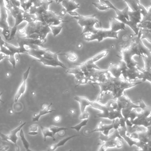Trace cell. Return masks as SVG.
I'll use <instances>...</instances> for the list:
<instances>
[{
    "label": "cell",
    "mask_w": 151,
    "mask_h": 151,
    "mask_svg": "<svg viewBox=\"0 0 151 151\" xmlns=\"http://www.w3.org/2000/svg\"><path fill=\"white\" fill-rule=\"evenodd\" d=\"M53 2V1L43 0L42 3L40 6L37 7L31 6L28 12L32 15H35V16L39 15L43 12L48 10L49 6Z\"/></svg>",
    "instance_id": "obj_10"
},
{
    "label": "cell",
    "mask_w": 151,
    "mask_h": 151,
    "mask_svg": "<svg viewBox=\"0 0 151 151\" xmlns=\"http://www.w3.org/2000/svg\"><path fill=\"white\" fill-rule=\"evenodd\" d=\"M52 105V103H51L49 105L43 107L41 110L40 111L39 113L34 115L32 118V121H33V122L39 121L42 116L49 114V113H52L53 112L56 111L55 110H52L50 108Z\"/></svg>",
    "instance_id": "obj_16"
},
{
    "label": "cell",
    "mask_w": 151,
    "mask_h": 151,
    "mask_svg": "<svg viewBox=\"0 0 151 151\" xmlns=\"http://www.w3.org/2000/svg\"><path fill=\"white\" fill-rule=\"evenodd\" d=\"M38 125L36 124L32 125L29 128V131H38Z\"/></svg>",
    "instance_id": "obj_34"
},
{
    "label": "cell",
    "mask_w": 151,
    "mask_h": 151,
    "mask_svg": "<svg viewBox=\"0 0 151 151\" xmlns=\"http://www.w3.org/2000/svg\"><path fill=\"white\" fill-rule=\"evenodd\" d=\"M139 3L145 9H148L151 5V0H138Z\"/></svg>",
    "instance_id": "obj_31"
},
{
    "label": "cell",
    "mask_w": 151,
    "mask_h": 151,
    "mask_svg": "<svg viewBox=\"0 0 151 151\" xmlns=\"http://www.w3.org/2000/svg\"><path fill=\"white\" fill-rule=\"evenodd\" d=\"M91 107L101 111L100 113L95 115V118H106L113 121L119 117V113L117 111L110 109L106 104H103L99 101H92Z\"/></svg>",
    "instance_id": "obj_6"
},
{
    "label": "cell",
    "mask_w": 151,
    "mask_h": 151,
    "mask_svg": "<svg viewBox=\"0 0 151 151\" xmlns=\"http://www.w3.org/2000/svg\"><path fill=\"white\" fill-rule=\"evenodd\" d=\"M113 121L111 124L107 125L105 124L103 121H99L97 126L96 127L94 130L89 132V133H93L94 132H101L105 135H108L110 134L111 130L113 129Z\"/></svg>",
    "instance_id": "obj_11"
},
{
    "label": "cell",
    "mask_w": 151,
    "mask_h": 151,
    "mask_svg": "<svg viewBox=\"0 0 151 151\" xmlns=\"http://www.w3.org/2000/svg\"><path fill=\"white\" fill-rule=\"evenodd\" d=\"M79 136V135H75L72 136L68 137L60 141L59 142L56 144H53L49 147V151H55L58 148L61 146H64L65 144L68 142L69 140L71 139L72 138H74V137H76Z\"/></svg>",
    "instance_id": "obj_19"
},
{
    "label": "cell",
    "mask_w": 151,
    "mask_h": 151,
    "mask_svg": "<svg viewBox=\"0 0 151 151\" xmlns=\"http://www.w3.org/2000/svg\"><path fill=\"white\" fill-rule=\"evenodd\" d=\"M38 134V131H29L28 135L31 136H35Z\"/></svg>",
    "instance_id": "obj_36"
},
{
    "label": "cell",
    "mask_w": 151,
    "mask_h": 151,
    "mask_svg": "<svg viewBox=\"0 0 151 151\" xmlns=\"http://www.w3.org/2000/svg\"><path fill=\"white\" fill-rule=\"evenodd\" d=\"M6 6V4H5V3H4V0H0V6Z\"/></svg>",
    "instance_id": "obj_39"
},
{
    "label": "cell",
    "mask_w": 151,
    "mask_h": 151,
    "mask_svg": "<svg viewBox=\"0 0 151 151\" xmlns=\"http://www.w3.org/2000/svg\"><path fill=\"white\" fill-rule=\"evenodd\" d=\"M32 95H33V96L35 95V92H34V91H33V92H32Z\"/></svg>",
    "instance_id": "obj_48"
},
{
    "label": "cell",
    "mask_w": 151,
    "mask_h": 151,
    "mask_svg": "<svg viewBox=\"0 0 151 151\" xmlns=\"http://www.w3.org/2000/svg\"><path fill=\"white\" fill-rule=\"evenodd\" d=\"M35 20L43 22L49 26L58 25L66 21L60 15L51 10H46L35 16Z\"/></svg>",
    "instance_id": "obj_5"
},
{
    "label": "cell",
    "mask_w": 151,
    "mask_h": 151,
    "mask_svg": "<svg viewBox=\"0 0 151 151\" xmlns=\"http://www.w3.org/2000/svg\"><path fill=\"white\" fill-rule=\"evenodd\" d=\"M98 1L99 2H104L106 0H98Z\"/></svg>",
    "instance_id": "obj_49"
},
{
    "label": "cell",
    "mask_w": 151,
    "mask_h": 151,
    "mask_svg": "<svg viewBox=\"0 0 151 151\" xmlns=\"http://www.w3.org/2000/svg\"><path fill=\"white\" fill-rule=\"evenodd\" d=\"M10 75V74L9 73H6V76H7V77H9Z\"/></svg>",
    "instance_id": "obj_47"
},
{
    "label": "cell",
    "mask_w": 151,
    "mask_h": 151,
    "mask_svg": "<svg viewBox=\"0 0 151 151\" xmlns=\"http://www.w3.org/2000/svg\"><path fill=\"white\" fill-rule=\"evenodd\" d=\"M19 137H20V139H21V142H22V144H23V146L24 148L27 151H31V150L29 149L30 147V144L29 142L27 141L26 138H25V137L24 133V131L22 129L19 131Z\"/></svg>",
    "instance_id": "obj_21"
},
{
    "label": "cell",
    "mask_w": 151,
    "mask_h": 151,
    "mask_svg": "<svg viewBox=\"0 0 151 151\" xmlns=\"http://www.w3.org/2000/svg\"><path fill=\"white\" fill-rule=\"evenodd\" d=\"M15 147H16V150L17 151H20V148H19V146L17 145V144H15Z\"/></svg>",
    "instance_id": "obj_41"
},
{
    "label": "cell",
    "mask_w": 151,
    "mask_h": 151,
    "mask_svg": "<svg viewBox=\"0 0 151 151\" xmlns=\"http://www.w3.org/2000/svg\"><path fill=\"white\" fill-rule=\"evenodd\" d=\"M115 17H112L109 18L110 22V29L113 32H117L120 30L124 29L125 25H122V24L116 20Z\"/></svg>",
    "instance_id": "obj_17"
},
{
    "label": "cell",
    "mask_w": 151,
    "mask_h": 151,
    "mask_svg": "<svg viewBox=\"0 0 151 151\" xmlns=\"http://www.w3.org/2000/svg\"><path fill=\"white\" fill-rule=\"evenodd\" d=\"M50 129L53 132L54 135H55L57 133H59L60 131L63 130H68V129L63 127L56 126H50L49 127Z\"/></svg>",
    "instance_id": "obj_27"
},
{
    "label": "cell",
    "mask_w": 151,
    "mask_h": 151,
    "mask_svg": "<svg viewBox=\"0 0 151 151\" xmlns=\"http://www.w3.org/2000/svg\"><path fill=\"white\" fill-rule=\"evenodd\" d=\"M132 59L137 63V66L141 68H144L145 62L143 58L141 56L137 54L133 55L132 57Z\"/></svg>",
    "instance_id": "obj_22"
},
{
    "label": "cell",
    "mask_w": 151,
    "mask_h": 151,
    "mask_svg": "<svg viewBox=\"0 0 151 151\" xmlns=\"http://www.w3.org/2000/svg\"><path fill=\"white\" fill-rule=\"evenodd\" d=\"M17 27L18 26H17L14 25L13 27L11 28L10 36L9 38L8 41L12 40H13L15 38L16 34H17Z\"/></svg>",
    "instance_id": "obj_30"
},
{
    "label": "cell",
    "mask_w": 151,
    "mask_h": 151,
    "mask_svg": "<svg viewBox=\"0 0 151 151\" xmlns=\"http://www.w3.org/2000/svg\"><path fill=\"white\" fill-rule=\"evenodd\" d=\"M74 99L80 104L81 113L85 111L86 108L88 106L91 107V102L87 98L85 97L76 96L74 97Z\"/></svg>",
    "instance_id": "obj_15"
},
{
    "label": "cell",
    "mask_w": 151,
    "mask_h": 151,
    "mask_svg": "<svg viewBox=\"0 0 151 151\" xmlns=\"http://www.w3.org/2000/svg\"><path fill=\"white\" fill-rule=\"evenodd\" d=\"M7 10L6 6H0V28L2 30L10 28L8 22Z\"/></svg>",
    "instance_id": "obj_12"
},
{
    "label": "cell",
    "mask_w": 151,
    "mask_h": 151,
    "mask_svg": "<svg viewBox=\"0 0 151 151\" xmlns=\"http://www.w3.org/2000/svg\"><path fill=\"white\" fill-rule=\"evenodd\" d=\"M26 124V122L22 123L17 127L15 129L10 131V132L8 134L5 135L0 133V136H1L2 140L4 141H5V142H11L12 143L15 144V145L17 144V142L19 139V137L17 136V133L19 132V131L23 128V127Z\"/></svg>",
    "instance_id": "obj_8"
},
{
    "label": "cell",
    "mask_w": 151,
    "mask_h": 151,
    "mask_svg": "<svg viewBox=\"0 0 151 151\" xmlns=\"http://www.w3.org/2000/svg\"><path fill=\"white\" fill-rule=\"evenodd\" d=\"M0 52H1V49H0Z\"/></svg>",
    "instance_id": "obj_50"
},
{
    "label": "cell",
    "mask_w": 151,
    "mask_h": 151,
    "mask_svg": "<svg viewBox=\"0 0 151 151\" xmlns=\"http://www.w3.org/2000/svg\"><path fill=\"white\" fill-rule=\"evenodd\" d=\"M7 9L9 11L11 16L15 19V25L18 26L23 21L30 23L35 20V15L31 14L28 12L24 10L21 7H17L9 1L6 6Z\"/></svg>",
    "instance_id": "obj_2"
},
{
    "label": "cell",
    "mask_w": 151,
    "mask_h": 151,
    "mask_svg": "<svg viewBox=\"0 0 151 151\" xmlns=\"http://www.w3.org/2000/svg\"><path fill=\"white\" fill-rule=\"evenodd\" d=\"M142 44L144 46L148 49L151 53V42L149 41L146 38H144L141 40Z\"/></svg>",
    "instance_id": "obj_29"
},
{
    "label": "cell",
    "mask_w": 151,
    "mask_h": 151,
    "mask_svg": "<svg viewBox=\"0 0 151 151\" xmlns=\"http://www.w3.org/2000/svg\"><path fill=\"white\" fill-rule=\"evenodd\" d=\"M19 33L24 34L26 37L47 42V36L51 33L50 26L38 20H33L27 23L24 27L19 30Z\"/></svg>",
    "instance_id": "obj_1"
},
{
    "label": "cell",
    "mask_w": 151,
    "mask_h": 151,
    "mask_svg": "<svg viewBox=\"0 0 151 151\" xmlns=\"http://www.w3.org/2000/svg\"><path fill=\"white\" fill-rule=\"evenodd\" d=\"M40 127L43 137H44V142H46V138L47 137H51L53 139V141H55V135L53 134V132L50 129L49 127H45L42 126H41Z\"/></svg>",
    "instance_id": "obj_20"
},
{
    "label": "cell",
    "mask_w": 151,
    "mask_h": 151,
    "mask_svg": "<svg viewBox=\"0 0 151 151\" xmlns=\"http://www.w3.org/2000/svg\"><path fill=\"white\" fill-rule=\"evenodd\" d=\"M63 55H65L67 59H69L70 61H72V62L75 61L77 59V55L73 51H70V52L63 54Z\"/></svg>",
    "instance_id": "obj_28"
},
{
    "label": "cell",
    "mask_w": 151,
    "mask_h": 151,
    "mask_svg": "<svg viewBox=\"0 0 151 151\" xmlns=\"http://www.w3.org/2000/svg\"><path fill=\"white\" fill-rule=\"evenodd\" d=\"M5 42L3 40L2 37L0 35V49H1V52L4 54L7 55L9 56L10 55L11 52L9 49L6 47L5 43Z\"/></svg>",
    "instance_id": "obj_24"
},
{
    "label": "cell",
    "mask_w": 151,
    "mask_h": 151,
    "mask_svg": "<svg viewBox=\"0 0 151 151\" xmlns=\"http://www.w3.org/2000/svg\"><path fill=\"white\" fill-rule=\"evenodd\" d=\"M9 146H4L0 149V151H5L8 150H9Z\"/></svg>",
    "instance_id": "obj_38"
},
{
    "label": "cell",
    "mask_w": 151,
    "mask_h": 151,
    "mask_svg": "<svg viewBox=\"0 0 151 151\" xmlns=\"http://www.w3.org/2000/svg\"><path fill=\"white\" fill-rule=\"evenodd\" d=\"M2 92H1V93H0V102H1V103H4L3 101L2 100H1V97L2 95Z\"/></svg>",
    "instance_id": "obj_45"
},
{
    "label": "cell",
    "mask_w": 151,
    "mask_h": 151,
    "mask_svg": "<svg viewBox=\"0 0 151 151\" xmlns=\"http://www.w3.org/2000/svg\"><path fill=\"white\" fill-rule=\"evenodd\" d=\"M17 42L18 43L19 46H32V45H37L40 47H43L45 43L42 41L37 39H32L28 37H18L17 38Z\"/></svg>",
    "instance_id": "obj_9"
},
{
    "label": "cell",
    "mask_w": 151,
    "mask_h": 151,
    "mask_svg": "<svg viewBox=\"0 0 151 151\" xmlns=\"http://www.w3.org/2000/svg\"><path fill=\"white\" fill-rule=\"evenodd\" d=\"M1 33L5 40L8 41L10 36V29H2Z\"/></svg>",
    "instance_id": "obj_32"
},
{
    "label": "cell",
    "mask_w": 151,
    "mask_h": 151,
    "mask_svg": "<svg viewBox=\"0 0 151 151\" xmlns=\"http://www.w3.org/2000/svg\"><path fill=\"white\" fill-rule=\"evenodd\" d=\"M50 27L54 37H55L59 35L63 28V26L51 25L50 26Z\"/></svg>",
    "instance_id": "obj_25"
},
{
    "label": "cell",
    "mask_w": 151,
    "mask_h": 151,
    "mask_svg": "<svg viewBox=\"0 0 151 151\" xmlns=\"http://www.w3.org/2000/svg\"><path fill=\"white\" fill-rule=\"evenodd\" d=\"M90 114L87 111L83 112L81 113L80 114V116H79V119L81 120H84L88 119L89 117Z\"/></svg>",
    "instance_id": "obj_33"
},
{
    "label": "cell",
    "mask_w": 151,
    "mask_h": 151,
    "mask_svg": "<svg viewBox=\"0 0 151 151\" xmlns=\"http://www.w3.org/2000/svg\"><path fill=\"white\" fill-rule=\"evenodd\" d=\"M83 47V45L81 43H79L77 44V48L78 49H81V48H82Z\"/></svg>",
    "instance_id": "obj_40"
},
{
    "label": "cell",
    "mask_w": 151,
    "mask_h": 151,
    "mask_svg": "<svg viewBox=\"0 0 151 151\" xmlns=\"http://www.w3.org/2000/svg\"><path fill=\"white\" fill-rule=\"evenodd\" d=\"M8 56L2 52H0V62L3 60L5 58L7 57Z\"/></svg>",
    "instance_id": "obj_35"
},
{
    "label": "cell",
    "mask_w": 151,
    "mask_h": 151,
    "mask_svg": "<svg viewBox=\"0 0 151 151\" xmlns=\"http://www.w3.org/2000/svg\"><path fill=\"white\" fill-rule=\"evenodd\" d=\"M9 113L10 114H12L13 113V111L12 110H9Z\"/></svg>",
    "instance_id": "obj_46"
},
{
    "label": "cell",
    "mask_w": 151,
    "mask_h": 151,
    "mask_svg": "<svg viewBox=\"0 0 151 151\" xmlns=\"http://www.w3.org/2000/svg\"><path fill=\"white\" fill-rule=\"evenodd\" d=\"M70 113L72 114H73L75 113V111L73 109H70Z\"/></svg>",
    "instance_id": "obj_43"
},
{
    "label": "cell",
    "mask_w": 151,
    "mask_h": 151,
    "mask_svg": "<svg viewBox=\"0 0 151 151\" xmlns=\"http://www.w3.org/2000/svg\"><path fill=\"white\" fill-rule=\"evenodd\" d=\"M30 69H31V67L29 66L27 70L23 74L22 81L14 96V102L15 103H17L19 100V98H21L24 95L25 92L27 88V80L28 79V76L30 73Z\"/></svg>",
    "instance_id": "obj_7"
},
{
    "label": "cell",
    "mask_w": 151,
    "mask_h": 151,
    "mask_svg": "<svg viewBox=\"0 0 151 151\" xmlns=\"http://www.w3.org/2000/svg\"><path fill=\"white\" fill-rule=\"evenodd\" d=\"M61 4L66 12L70 15L73 12L80 8V4L76 3L75 0H63Z\"/></svg>",
    "instance_id": "obj_13"
},
{
    "label": "cell",
    "mask_w": 151,
    "mask_h": 151,
    "mask_svg": "<svg viewBox=\"0 0 151 151\" xmlns=\"http://www.w3.org/2000/svg\"><path fill=\"white\" fill-rule=\"evenodd\" d=\"M63 1V0H55L56 2V3L58 4H59L61 3Z\"/></svg>",
    "instance_id": "obj_42"
},
{
    "label": "cell",
    "mask_w": 151,
    "mask_h": 151,
    "mask_svg": "<svg viewBox=\"0 0 151 151\" xmlns=\"http://www.w3.org/2000/svg\"><path fill=\"white\" fill-rule=\"evenodd\" d=\"M108 53H109V51L107 50H105L93 56L91 58L87 59L86 61L84 62V63L87 64H95L96 62L106 56L108 55Z\"/></svg>",
    "instance_id": "obj_18"
},
{
    "label": "cell",
    "mask_w": 151,
    "mask_h": 151,
    "mask_svg": "<svg viewBox=\"0 0 151 151\" xmlns=\"http://www.w3.org/2000/svg\"><path fill=\"white\" fill-rule=\"evenodd\" d=\"M88 120V119L83 120L82 121L80 122L79 124L76 125V126H74L71 127L70 128L71 129H74V130H76V132H79L80 130H81V129L82 128L87 126Z\"/></svg>",
    "instance_id": "obj_26"
},
{
    "label": "cell",
    "mask_w": 151,
    "mask_h": 151,
    "mask_svg": "<svg viewBox=\"0 0 151 151\" xmlns=\"http://www.w3.org/2000/svg\"><path fill=\"white\" fill-rule=\"evenodd\" d=\"M72 18L78 21V24L81 27H83L81 35L94 32L96 29L95 27V25L100 24L98 20L96 17L95 14L88 16L79 15L78 16L73 17Z\"/></svg>",
    "instance_id": "obj_3"
},
{
    "label": "cell",
    "mask_w": 151,
    "mask_h": 151,
    "mask_svg": "<svg viewBox=\"0 0 151 151\" xmlns=\"http://www.w3.org/2000/svg\"><path fill=\"white\" fill-rule=\"evenodd\" d=\"M61 118L60 116H57L54 118V121L56 122H59L61 120Z\"/></svg>",
    "instance_id": "obj_37"
},
{
    "label": "cell",
    "mask_w": 151,
    "mask_h": 151,
    "mask_svg": "<svg viewBox=\"0 0 151 151\" xmlns=\"http://www.w3.org/2000/svg\"><path fill=\"white\" fill-rule=\"evenodd\" d=\"M136 111L137 112H141L142 111V108H137L136 109Z\"/></svg>",
    "instance_id": "obj_44"
},
{
    "label": "cell",
    "mask_w": 151,
    "mask_h": 151,
    "mask_svg": "<svg viewBox=\"0 0 151 151\" xmlns=\"http://www.w3.org/2000/svg\"><path fill=\"white\" fill-rule=\"evenodd\" d=\"M92 4L100 11H106L111 9L109 5L104 2H99V3L92 2Z\"/></svg>",
    "instance_id": "obj_23"
},
{
    "label": "cell",
    "mask_w": 151,
    "mask_h": 151,
    "mask_svg": "<svg viewBox=\"0 0 151 151\" xmlns=\"http://www.w3.org/2000/svg\"><path fill=\"white\" fill-rule=\"evenodd\" d=\"M118 32H113L109 29H104L101 27L96 29L94 32L86 33L84 35V39L86 41L97 40L99 42L103 41L106 38L118 39Z\"/></svg>",
    "instance_id": "obj_4"
},
{
    "label": "cell",
    "mask_w": 151,
    "mask_h": 151,
    "mask_svg": "<svg viewBox=\"0 0 151 151\" xmlns=\"http://www.w3.org/2000/svg\"><path fill=\"white\" fill-rule=\"evenodd\" d=\"M37 60L40 63H42V64L45 66H54V67L60 66V67H62L64 69H66V70L68 69V68L66 67L65 66L59 59H58V60L49 59L42 58L38 59Z\"/></svg>",
    "instance_id": "obj_14"
}]
</instances>
